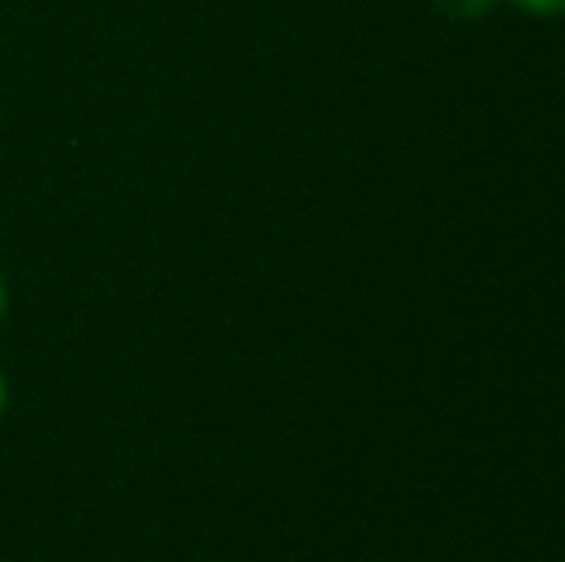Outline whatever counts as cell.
<instances>
[{
	"label": "cell",
	"mask_w": 565,
	"mask_h": 562,
	"mask_svg": "<svg viewBox=\"0 0 565 562\" xmlns=\"http://www.w3.org/2000/svg\"><path fill=\"white\" fill-rule=\"evenodd\" d=\"M435 4L450 15H481L489 8V0H435Z\"/></svg>",
	"instance_id": "obj_1"
},
{
	"label": "cell",
	"mask_w": 565,
	"mask_h": 562,
	"mask_svg": "<svg viewBox=\"0 0 565 562\" xmlns=\"http://www.w3.org/2000/svg\"><path fill=\"white\" fill-rule=\"evenodd\" d=\"M523 4L535 12H565V0H523Z\"/></svg>",
	"instance_id": "obj_2"
},
{
	"label": "cell",
	"mask_w": 565,
	"mask_h": 562,
	"mask_svg": "<svg viewBox=\"0 0 565 562\" xmlns=\"http://www.w3.org/2000/svg\"><path fill=\"white\" fill-rule=\"evenodd\" d=\"M4 397H8V393H4V378H0V413H4Z\"/></svg>",
	"instance_id": "obj_3"
},
{
	"label": "cell",
	"mask_w": 565,
	"mask_h": 562,
	"mask_svg": "<svg viewBox=\"0 0 565 562\" xmlns=\"http://www.w3.org/2000/svg\"><path fill=\"white\" fill-rule=\"evenodd\" d=\"M0 312H4V278H0Z\"/></svg>",
	"instance_id": "obj_4"
}]
</instances>
